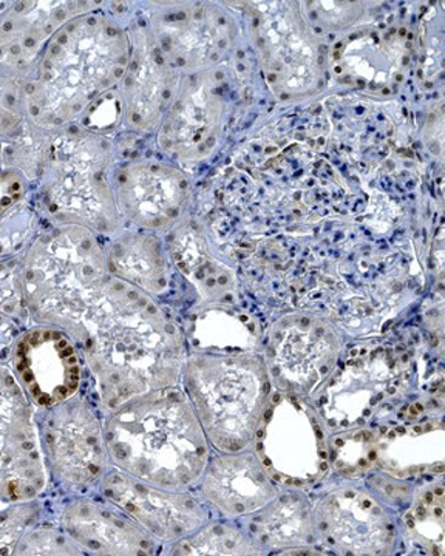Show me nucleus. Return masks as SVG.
Segmentation results:
<instances>
[{"mask_svg":"<svg viewBox=\"0 0 445 556\" xmlns=\"http://www.w3.org/2000/svg\"><path fill=\"white\" fill-rule=\"evenodd\" d=\"M78 3H13L0 16V67L24 73L35 65L43 46L71 22Z\"/></svg>","mask_w":445,"mask_h":556,"instance_id":"obj_12","label":"nucleus"},{"mask_svg":"<svg viewBox=\"0 0 445 556\" xmlns=\"http://www.w3.org/2000/svg\"><path fill=\"white\" fill-rule=\"evenodd\" d=\"M25 193L24 178L17 172L0 174V217L20 204Z\"/></svg>","mask_w":445,"mask_h":556,"instance_id":"obj_22","label":"nucleus"},{"mask_svg":"<svg viewBox=\"0 0 445 556\" xmlns=\"http://www.w3.org/2000/svg\"><path fill=\"white\" fill-rule=\"evenodd\" d=\"M46 486L41 445L24 388L0 367V501L25 503Z\"/></svg>","mask_w":445,"mask_h":556,"instance_id":"obj_7","label":"nucleus"},{"mask_svg":"<svg viewBox=\"0 0 445 556\" xmlns=\"http://www.w3.org/2000/svg\"><path fill=\"white\" fill-rule=\"evenodd\" d=\"M118 33L98 20L71 21L47 46L25 105L41 126L56 127L81 115L119 67Z\"/></svg>","mask_w":445,"mask_h":556,"instance_id":"obj_3","label":"nucleus"},{"mask_svg":"<svg viewBox=\"0 0 445 556\" xmlns=\"http://www.w3.org/2000/svg\"><path fill=\"white\" fill-rule=\"evenodd\" d=\"M204 495L229 515H250L277 496V486L254 453H225L209 459L204 470Z\"/></svg>","mask_w":445,"mask_h":556,"instance_id":"obj_14","label":"nucleus"},{"mask_svg":"<svg viewBox=\"0 0 445 556\" xmlns=\"http://www.w3.org/2000/svg\"><path fill=\"white\" fill-rule=\"evenodd\" d=\"M188 394L209 442L225 453L242 452L253 442L269 380L255 358H202L188 368Z\"/></svg>","mask_w":445,"mask_h":556,"instance_id":"obj_5","label":"nucleus"},{"mask_svg":"<svg viewBox=\"0 0 445 556\" xmlns=\"http://www.w3.org/2000/svg\"><path fill=\"white\" fill-rule=\"evenodd\" d=\"M14 555H79V552L78 547L73 546L71 538L50 530H36L30 535L22 536Z\"/></svg>","mask_w":445,"mask_h":556,"instance_id":"obj_19","label":"nucleus"},{"mask_svg":"<svg viewBox=\"0 0 445 556\" xmlns=\"http://www.w3.org/2000/svg\"><path fill=\"white\" fill-rule=\"evenodd\" d=\"M30 522V515L25 507L0 514V555H11L24 536L25 527Z\"/></svg>","mask_w":445,"mask_h":556,"instance_id":"obj_21","label":"nucleus"},{"mask_svg":"<svg viewBox=\"0 0 445 556\" xmlns=\"http://www.w3.org/2000/svg\"><path fill=\"white\" fill-rule=\"evenodd\" d=\"M255 530L262 543L272 547L298 546L312 541L313 519L304 497L283 495L260 508Z\"/></svg>","mask_w":445,"mask_h":556,"instance_id":"obj_15","label":"nucleus"},{"mask_svg":"<svg viewBox=\"0 0 445 556\" xmlns=\"http://www.w3.org/2000/svg\"><path fill=\"white\" fill-rule=\"evenodd\" d=\"M13 365L25 393L42 408L75 397L81 387L78 351L60 329L38 328L22 336L13 350Z\"/></svg>","mask_w":445,"mask_h":556,"instance_id":"obj_9","label":"nucleus"},{"mask_svg":"<svg viewBox=\"0 0 445 556\" xmlns=\"http://www.w3.org/2000/svg\"><path fill=\"white\" fill-rule=\"evenodd\" d=\"M175 555H258L250 536L229 526H209L178 541Z\"/></svg>","mask_w":445,"mask_h":556,"instance_id":"obj_18","label":"nucleus"},{"mask_svg":"<svg viewBox=\"0 0 445 556\" xmlns=\"http://www.w3.org/2000/svg\"><path fill=\"white\" fill-rule=\"evenodd\" d=\"M86 356L104 407L174 387L181 345L175 327L138 289L107 278L81 320Z\"/></svg>","mask_w":445,"mask_h":556,"instance_id":"obj_1","label":"nucleus"},{"mask_svg":"<svg viewBox=\"0 0 445 556\" xmlns=\"http://www.w3.org/2000/svg\"><path fill=\"white\" fill-rule=\"evenodd\" d=\"M102 492L109 503L158 540L178 543L193 535L206 521L203 508L192 496L149 484L118 468L104 478Z\"/></svg>","mask_w":445,"mask_h":556,"instance_id":"obj_10","label":"nucleus"},{"mask_svg":"<svg viewBox=\"0 0 445 556\" xmlns=\"http://www.w3.org/2000/svg\"><path fill=\"white\" fill-rule=\"evenodd\" d=\"M62 522L71 540L90 554L151 555L155 548L153 536L115 506L76 501L65 507Z\"/></svg>","mask_w":445,"mask_h":556,"instance_id":"obj_13","label":"nucleus"},{"mask_svg":"<svg viewBox=\"0 0 445 556\" xmlns=\"http://www.w3.org/2000/svg\"><path fill=\"white\" fill-rule=\"evenodd\" d=\"M25 110V93L21 84L0 72V135L13 129Z\"/></svg>","mask_w":445,"mask_h":556,"instance_id":"obj_20","label":"nucleus"},{"mask_svg":"<svg viewBox=\"0 0 445 556\" xmlns=\"http://www.w3.org/2000/svg\"><path fill=\"white\" fill-rule=\"evenodd\" d=\"M21 278L28 306L39 320L78 328L107 280L105 257L90 230L64 225L33 243Z\"/></svg>","mask_w":445,"mask_h":556,"instance_id":"obj_4","label":"nucleus"},{"mask_svg":"<svg viewBox=\"0 0 445 556\" xmlns=\"http://www.w3.org/2000/svg\"><path fill=\"white\" fill-rule=\"evenodd\" d=\"M111 268L144 289L163 287V258L152 240L130 237L111 251Z\"/></svg>","mask_w":445,"mask_h":556,"instance_id":"obj_17","label":"nucleus"},{"mask_svg":"<svg viewBox=\"0 0 445 556\" xmlns=\"http://www.w3.org/2000/svg\"><path fill=\"white\" fill-rule=\"evenodd\" d=\"M320 535L341 554L382 555L395 544L396 529L384 506L356 489L325 497L314 515Z\"/></svg>","mask_w":445,"mask_h":556,"instance_id":"obj_11","label":"nucleus"},{"mask_svg":"<svg viewBox=\"0 0 445 556\" xmlns=\"http://www.w3.org/2000/svg\"><path fill=\"white\" fill-rule=\"evenodd\" d=\"M104 434L115 468L163 489L192 485L211 459L192 402L174 387L113 409Z\"/></svg>","mask_w":445,"mask_h":556,"instance_id":"obj_2","label":"nucleus"},{"mask_svg":"<svg viewBox=\"0 0 445 556\" xmlns=\"http://www.w3.org/2000/svg\"><path fill=\"white\" fill-rule=\"evenodd\" d=\"M43 442L51 466L67 484H94L107 467L104 428L81 399H68L50 408Z\"/></svg>","mask_w":445,"mask_h":556,"instance_id":"obj_8","label":"nucleus"},{"mask_svg":"<svg viewBox=\"0 0 445 556\" xmlns=\"http://www.w3.org/2000/svg\"><path fill=\"white\" fill-rule=\"evenodd\" d=\"M97 150L89 139L58 137L43 153V190L51 217L62 225L105 229L111 201L98 175Z\"/></svg>","mask_w":445,"mask_h":556,"instance_id":"obj_6","label":"nucleus"},{"mask_svg":"<svg viewBox=\"0 0 445 556\" xmlns=\"http://www.w3.org/2000/svg\"><path fill=\"white\" fill-rule=\"evenodd\" d=\"M123 200L132 218L145 226H160L174 215L175 192L158 170H130L123 178Z\"/></svg>","mask_w":445,"mask_h":556,"instance_id":"obj_16","label":"nucleus"}]
</instances>
